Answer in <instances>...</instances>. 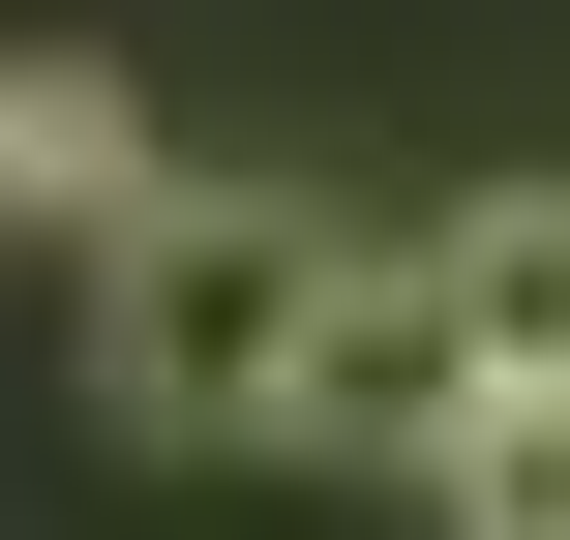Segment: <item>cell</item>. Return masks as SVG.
<instances>
[{
    "mask_svg": "<svg viewBox=\"0 0 570 540\" xmlns=\"http://www.w3.org/2000/svg\"><path fill=\"white\" fill-rule=\"evenodd\" d=\"M0 210H30V240H120V210H150V90H120V60H0Z\"/></svg>",
    "mask_w": 570,
    "mask_h": 540,
    "instance_id": "obj_3",
    "label": "cell"
},
{
    "mask_svg": "<svg viewBox=\"0 0 570 540\" xmlns=\"http://www.w3.org/2000/svg\"><path fill=\"white\" fill-rule=\"evenodd\" d=\"M391 271H421V240H361V210H301V180H150V210L90 240V421H120V451H301L331 361L391 331Z\"/></svg>",
    "mask_w": 570,
    "mask_h": 540,
    "instance_id": "obj_1",
    "label": "cell"
},
{
    "mask_svg": "<svg viewBox=\"0 0 570 540\" xmlns=\"http://www.w3.org/2000/svg\"><path fill=\"white\" fill-rule=\"evenodd\" d=\"M421 511H451V540H570V391H451Z\"/></svg>",
    "mask_w": 570,
    "mask_h": 540,
    "instance_id": "obj_4",
    "label": "cell"
},
{
    "mask_svg": "<svg viewBox=\"0 0 570 540\" xmlns=\"http://www.w3.org/2000/svg\"><path fill=\"white\" fill-rule=\"evenodd\" d=\"M421 301H451V361H481V391H570V180L421 210Z\"/></svg>",
    "mask_w": 570,
    "mask_h": 540,
    "instance_id": "obj_2",
    "label": "cell"
}]
</instances>
